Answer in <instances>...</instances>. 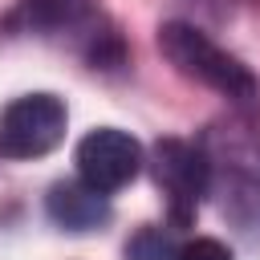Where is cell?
I'll return each mask as SVG.
<instances>
[{"mask_svg": "<svg viewBox=\"0 0 260 260\" xmlns=\"http://www.w3.org/2000/svg\"><path fill=\"white\" fill-rule=\"evenodd\" d=\"M158 49L162 57L191 81L215 89L219 98H228L236 110L244 114H256L260 110V81L252 77L248 65H240L232 53H223L207 32H199L195 24H183V20H171L158 28Z\"/></svg>", "mask_w": 260, "mask_h": 260, "instance_id": "1", "label": "cell"}, {"mask_svg": "<svg viewBox=\"0 0 260 260\" xmlns=\"http://www.w3.org/2000/svg\"><path fill=\"white\" fill-rule=\"evenodd\" d=\"M175 260H232V252L219 240H191L175 252Z\"/></svg>", "mask_w": 260, "mask_h": 260, "instance_id": "8", "label": "cell"}, {"mask_svg": "<svg viewBox=\"0 0 260 260\" xmlns=\"http://www.w3.org/2000/svg\"><path fill=\"white\" fill-rule=\"evenodd\" d=\"M49 215H53V223H61L69 232H93V228L110 223V195L93 191L81 179L53 183L49 187Z\"/></svg>", "mask_w": 260, "mask_h": 260, "instance_id": "6", "label": "cell"}, {"mask_svg": "<svg viewBox=\"0 0 260 260\" xmlns=\"http://www.w3.org/2000/svg\"><path fill=\"white\" fill-rule=\"evenodd\" d=\"M211 187L223 191V211L236 219H260V142L232 130L203 142Z\"/></svg>", "mask_w": 260, "mask_h": 260, "instance_id": "2", "label": "cell"}, {"mask_svg": "<svg viewBox=\"0 0 260 260\" xmlns=\"http://www.w3.org/2000/svg\"><path fill=\"white\" fill-rule=\"evenodd\" d=\"M65 138V106L53 93H24L0 114V154L41 158Z\"/></svg>", "mask_w": 260, "mask_h": 260, "instance_id": "3", "label": "cell"}, {"mask_svg": "<svg viewBox=\"0 0 260 260\" xmlns=\"http://www.w3.org/2000/svg\"><path fill=\"white\" fill-rule=\"evenodd\" d=\"M154 183L167 195L171 219L187 223L195 215V207L203 203V195L211 191V167H207V150L183 138H162L154 146Z\"/></svg>", "mask_w": 260, "mask_h": 260, "instance_id": "4", "label": "cell"}, {"mask_svg": "<svg viewBox=\"0 0 260 260\" xmlns=\"http://www.w3.org/2000/svg\"><path fill=\"white\" fill-rule=\"evenodd\" d=\"M77 179L89 183L93 191L102 195H114L122 191L138 167H142V146L126 134V130H114V126H102V130H89L81 142H77Z\"/></svg>", "mask_w": 260, "mask_h": 260, "instance_id": "5", "label": "cell"}, {"mask_svg": "<svg viewBox=\"0 0 260 260\" xmlns=\"http://www.w3.org/2000/svg\"><path fill=\"white\" fill-rule=\"evenodd\" d=\"M126 256H130V260H175V252H171L167 236H162V232H154V228H146L142 236H134V244L126 248Z\"/></svg>", "mask_w": 260, "mask_h": 260, "instance_id": "7", "label": "cell"}]
</instances>
